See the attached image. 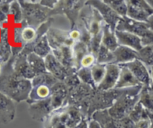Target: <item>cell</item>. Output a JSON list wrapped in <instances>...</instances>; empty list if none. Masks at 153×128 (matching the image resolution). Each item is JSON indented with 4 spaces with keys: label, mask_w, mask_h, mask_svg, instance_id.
Here are the masks:
<instances>
[{
    "label": "cell",
    "mask_w": 153,
    "mask_h": 128,
    "mask_svg": "<svg viewBox=\"0 0 153 128\" xmlns=\"http://www.w3.org/2000/svg\"><path fill=\"white\" fill-rule=\"evenodd\" d=\"M32 89L31 80L17 76L13 68V57L2 64L0 73V92L14 102L27 101Z\"/></svg>",
    "instance_id": "cell-1"
},
{
    "label": "cell",
    "mask_w": 153,
    "mask_h": 128,
    "mask_svg": "<svg viewBox=\"0 0 153 128\" xmlns=\"http://www.w3.org/2000/svg\"><path fill=\"white\" fill-rule=\"evenodd\" d=\"M85 118L86 117L77 107L67 105L53 112L48 117L45 127L76 128Z\"/></svg>",
    "instance_id": "cell-2"
},
{
    "label": "cell",
    "mask_w": 153,
    "mask_h": 128,
    "mask_svg": "<svg viewBox=\"0 0 153 128\" xmlns=\"http://www.w3.org/2000/svg\"><path fill=\"white\" fill-rule=\"evenodd\" d=\"M143 86L124 89L113 106L108 109L109 115L117 121H120L129 115L139 102L140 93Z\"/></svg>",
    "instance_id": "cell-3"
},
{
    "label": "cell",
    "mask_w": 153,
    "mask_h": 128,
    "mask_svg": "<svg viewBox=\"0 0 153 128\" xmlns=\"http://www.w3.org/2000/svg\"><path fill=\"white\" fill-rule=\"evenodd\" d=\"M19 1L23 13V21L27 25L37 28L52 15V10L41 5L40 1Z\"/></svg>",
    "instance_id": "cell-4"
},
{
    "label": "cell",
    "mask_w": 153,
    "mask_h": 128,
    "mask_svg": "<svg viewBox=\"0 0 153 128\" xmlns=\"http://www.w3.org/2000/svg\"><path fill=\"white\" fill-rule=\"evenodd\" d=\"M116 30L130 32L138 36L143 46L153 44V31L144 22L134 20L128 16L122 17L117 25Z\"/></svg>",
    "instance_id": "cell-5"
},
{
    "label": "cell",
    "mask_w": 153,
    "mask_h": 128,
    "mask_svg": "<svg viewBox=\"0 0 153 128\" xmlns=\"http://www.w3.org/2000/svg\"><path fill=\"white\" fill-rule=\"evenodd\" d=\"M127 14L128 18L147 22L148 19L153 14V8L147 1L144 0H127Z\"/></svg>",
    "instance_id": "cell-6"
},
{
    "label": "cell",
    "mask_w": 153,
    "mask_h": 128,
    "mask_svg": "<svg viewBox=\"0 0 153 128\" xmlns=\"http://www.w3.org/2000/svg\"><path fill=\"white\" fill-rule=\"evenodd\" d=\"M88 4L95 8L100 13L103 20L107 25H108L114 31H116L117 25L122 17L120 16L110 6L108 5L104 1L94 0L88 1Z\"/></svg>",
    "instance_id": "cell-7"
},
{
    "label": "cell",
    "mask_w": 153,
    "mask_h": 128,
    "mask_svg": "<svg viewBox=\"0 0 153 128\" xmlns=\"http://www.w3.org/2000/svg\"><path fill=\"white\" fill-rule=\"evenodd\" d=\"M46 68L48 73L55 76L58 80L64 82L70 75L76 73L77 70L75 69H70L63 65L52 53L48 55L44 58Z\"/></svg>",
    "instance_id": "cell-8"
},
{
    "label": "cell",
    "mask_w": 153,
    "mask_h": 128,
    "mask_svg": "<svg viewBox=\"0 0 153 128\" xmlns=\"http://www.w3.org/2000/svg\"><path fill=\"white\" fill-rule=\"evenodd\" d=\"M123 65H126L129 69L130 71L140 82V85L144 87L152 86L150 70H149L147 66L145 65L139 59H135L134 61Z\"/></svg>",
    "instance_id": "cell-9"
},
{
    "label": "cell",
    "mask_w": 153,
    "mask_h": 128,
    "mask_svg": "<svg viewBox=\"0 0 153 128\" xmlns=\"http://www.w3.org/2000/svg\"><path fill=\"white\" fill-rule=\"evenodd\" d=\"M50 97L45 100L36 102L29 105L28 112L32 119L37 121H46L48 117L53 112Z\"/></svg>",
    "instance_id": "cell-10"
},
{
    "label": "cell",
    "mask_w": 153,
    "mask_h": 128,
    "mask_svg": "<svg viewBox=\"0 0 153 128\" xmlns=\"http://www.w3.org/2000/svg\"><path fill=\"white\" fill-rule=\"evenodd\" d=\"M15 102L0 92V124H7L16 116Z\"/></svg>",
    "instance_id": "cell-11"
},
{
    "label": "cell",
    "mask_w": 153,
    "mask_h": 128,
    "mask_svg": "<svg viewBox=\"0 0 153 128\" xmlns=\"http://www.w3.org/2000/svg\"><path fill=\"white\" fill-rule=\"evenodd\" d=\"M120 67L116 64H106V73L102 82L100 84L97 89L101 91H110L114 89L119 79Z\"/></svg>",
    "instance_id": "cell-12"
},
{
    "label": "cell",
    "mask_w": 153,
    "mask_h": 128,
    "mask_svg": "<svg viewBox=\"0 0 153 128\" xmlns=\"http://www.w3.org/2000/svg\"><path fill=\"white\" fill-rule=\"evenodd\" d=\"M13 57V68L15 73L17 76L24 79H31L36 76L35 73L33 72L27 60V55L19 53L16 56Z\"/></svg>",
    "instance_id": "cell-13"
},
{
    "label": "cell",
    "mask_w": 153,
    "mask_h": 128,
    "mask_svg": "<svg viewBox=\"0 0 153 128\" xmlns=\"http://www.w3.org/2000/svg\"><path fill=\"white\" fill-rule=\"evenodd\" d=\"M115 34L117 38L118 43L120 46L129 47L137 52H139L143 47L140 38L135 34L117 30L115 31Z\"/></svg>",
    "instance_id": "cell-14"
},
{
    "label": "cell",
    "mask_w": 153,
    "mask_h": 128,
    "mask_svg": "<svg viewBox=\"0 0 153 128\" xmlns=\"http://www.w3.org/2000/svg\"><path fill=\"white\" fill-rule=\"evenodd\" d=\"M120 73L114 89H126L141 85L126 66L120 65Z\"/></svg>",
    "instance_id": "cell-15"
},
{
    "label": "cell",
    "mask_w": 153,
    "mask_h": 128,
    "mask_svg": "<svg viewBox=\"0 0 153 128\" xmlns=\"http://www.w3.org/2000/svg\"><path fill=\"white\" fill-rule=\"evenodd\" d=\"M113 54L114 56V64L118 65H123L131 62L135 59H138L137 51L120 45H119L117 48L113 51Z\"/></svg>",
    "instance_id": "cell-16"
},
{
    "label": "cell",
    "mask_w": 153,
    "mask_h": 128,
    "mask_svg": "<svg viewBox=\"0 0 153 128\" xmlns=\"http://www.w3.org/2000/svg\"><path fill=\"white\" fill-rule=\"evenodd\" d=\"M52 94V87L46 84H38L33 85L27 103L28 104L42 101L49 98Z\"/></svg>",
    "instance_id": "cell-17"
},
{
    "label": "cell",
    "mask_w": 153,
    "mask_h": 128,
    "mask_svg": "<svg viewBox=\"0 0 153 128\" xmlns=\"http://www.w3.org/2000/svg\"><path fill=\"white\" fill-rule=\"evenodd\" d=\"M52 53L66 67L76 70L74 67L73 47L67 46H61L58 49H52Z\"/></svg>",
    "instance_id": "cell-18"
},
{
    "label": "cell",
    "mask_w": 153,
    "mask_h": 128,
    "mask_svg": "<svg viewBox=\"0 0 153 128\" xmlns=\"http://www.w3.org/2000/svg\"><path fill=\"white\" fill-rule=\"evenodd\" d=\"M102 45L112 51L117 48L119 46L117 38L115 31H114L105 22L102 27Z\"/></svg>",
    "instance_id": "cell-19"
},
{
    "label": "cell",
    "mask_w": 153,
    "mask_h": 128,
    "mask_svg": "<svg viewBox=\"0 0 153 128\" xmlns=\"http://www.w3.org/2000/svg\"><path fill=\"white\" fill-rule=\"evenodd\" d=\"M27 60H28L30 67L32 69L33 72L35 73L36 76L40 74V73L47 72L46 68L45 60L42 57L36 55L34 52H31V53L27 55Z\"/></svg>",
    "instance_id": "cell-20"
},
{
    "label": "cell",
    "mask_w": 153,
    "mask_h": 128,
    "mask_svg": "<svg viewBox=\"0 0 153 128\" xmlns=\"http://www.w3.org/2000/svg\"><path fill=\"white\" fill-rule=\"evenodd\" d=\"M73 58H74V67L76 70H78L81 68V60L85 55L90 52L89 47L86 43L79 40V41L76 42L74 46H73Z\"/></svg>",
    "instance_id": "cell-21"
},
{
    "label": "cell",
    "mask_w": 153,
    "mask_h": 128,
    "mask_svg": "<svg viewBox=\"0 0 153 128\" xmlns=\"http://www.w3.org/2000/svg\"><path fill=\"white\" fill-rule=\"evenodd\" d=\"M8 22L13 24H20L23 22V13L19 1H11Z\"/></svg>",
    "instance_id": "cell-22"
},
{
    "label": "cell",
    "mask_w": 153,
    "mask_h": 128,
    "mask_svg": "<svg viewBox=\"0 0 153 128\" xmlns=\"http://www.w3.org/2000/svg\"><path fill=\"white\" fill-rule=\"evenodd\" d=\"M139 103L148 110L153 113V88L143 86L140 93Z\"/></svg>",
    "instance_id": "cell-23"
},
{
    "label": "cell",
    "mask_w": 153,
    "mask_h": 128,
    "mask_svg": "<svg viewBox=\"0 0 153 128\" xmlns=\"http://www.w3.org/2000/svg\"><path fill=\"white\" fill-rule=\"evenodd\" d=\"M96 58H97V63H99V64H108L114 63V56L113 52L109 50L102 44Z\"/></svg>",
    "instance_id": "cell-24"
},
{
    "label": "cell",
    "mask_w": 153,
    "mask_h": 128,
    "mask_svg": "<svg viewBox=\"0 0 153 128\" xmlns=\"http://www.w3.org/2000/svg\"><path fill=\"white\" fill-rule=\"evenodd\" d=\"M138 59L147 67H153V44L143 46L137 52Z\"/></svg>",
    "instance_id": "cell-25"
},
{
    "label": "cell",
    "mask_w": 153,
    "mask_h": 128,
    "mask_svg": "<svg viewBox=\"0 0 153 128\" xmlns=\"http://www.w3.org/2000/svg\"><path fill=\"white\" fill-rule=\"evenodd\" d=\"M91 74H92L93 79L97 87L102 82L106 73V64H101L99 63H96L93 67H91Z\"/></svg>",
    "instance_id": "cell-26"
},
{
    "label": "cell",
    "mask_w": 153,
    "mask_h": 128,
    "mask_svg": "<svg viewBox=\"0 0 153 128\" xmlns=\"http://www.w3.org/2000/svg\"><path fill=\"white\" fill-rule=\"evenodd\" d=\"M120 16L124 17L127 14V1L124 0H103Z\"/></svg>",
    "instance_id": "cell-27"
},
{
    "label": "cell",
    "mask_w": 153,
    "mask_h": 128,
    "mask_svg": "<svg viewBox=\"0 0 153 128\" xmlns=\"http://www.w3.org/2000/svg\"><path fill=\"white\" fill-rule=\"evenodd\" d=\"M76 75H77V76L79 77V80H80V82L82 83L87 85H89V86L94 88V89L97 88L95 83H94V79H93L91 68L81 67L80 69H79L76 71Z\"/></svg>",
    "instance_id": "cell-28"
},
{
    "label": "cell",
    "mask_w": 153,
    "mask_h": 128,
    "mask_svg": "<svg viewBox=\"0 0 153 128\" xmlns=\"http://www.w3.org/2000/svg\"><path fill=\"white\" fill-rule=\"evenodd\" d=\"M21 37L25 45L36 41L37 38V28L29 25L23 27L21 32Z\"/></svg>",
    "instance_id": "cell-29"
},
{
    "label": "cell",
    "mask_w": 153,
    "mask_h": 128,
    "mask_svg": "<svg viewBox=\"0 0 153 128\" xmlns=\"http://www.w3.org/2000/svg\"><path fill=\"white\" fill-rule=\"evenodd\" d=\"M97 63V58L94 54L88 53L82 58L80 62L81 67H86V68H91Z\"/></svg>",
    "instance_id": "cell-30"
},
{
    "label": "cell",
    "mask_w": 153,
    "mask_h": 128,
    "mask_svg": "<svg viewBox=\"0 0 153 128\" xmlns=\"http://www.w3.org/2000/svg\"><path fill=\"white\" fill-rule=\"evenodd\" d=\"M152 121L149 118L142 119L135 123L134 128H150Z\"/></svg>",
    "instance_id": "cell-31"
},
{
    "label": "cell",
    "mask_w": 153,
    "mask_h": 128,
    "mask_svg": "<svg viewBox=\"0 0 153 128\" xmlns=\"http://www.w3.org/2000/svg\"><path fill=\"white\" fill-rule=\"evenodd\" d=\"M69 35H70V38L75 41L76 42L79 41L81 40V37H82V33L81 31H79V29H76V28H73L71 31L69 32Z\"/></svg>",
    "instance_id": "cell-32"
},
{
    "label": "cell",
    "mask_w": 153,
    "mask_h": 128,
    "mask_svg": "<svg viewBox=\"0 0 153 128\" xmlns=\"http://www.w3.org/2000/svg\"><path fill=\"white\" fill-rule=\"evenodd\" d=\"M119 121L122 128H134V125H135V123L131 121L128 116Z\"/></svg>",
    "instance_id": "cell-33"
},
{
    "label": "cell",
    "mask_w": 153,
    "mask_h": 128,
    "mask_svg": "<svg viewBox=\"0 0 153 128\" xmlns=\"http://www.w3.org/2000/svg\"><path fill=\"white\" fill-rule=\"evenodd\" d=\"M88 128H102V127L98 121H96L95 119L91 118L88 120Z\"/></svg>",
    "instance_id": "cell-34"
},
{
    "label": "cell",
    "mask_w": 153,
    "mask_h": 128,
    "mask_svg": "<svg viewBox=\"0 0 153 128\" xmlns=\"http://www.w3.org/2000/svg\"><path fill=\"white\" fill-rule=\"evenodd\" d=\"M76 128H88V118H84L80 124Z\"/></svg>",
    "instance_id": "cell-35"
},
{
    "label": "cell",
    "mask_w": 153,
    "mask_h": 128,
    "mask_svg": "<svg viewBox=\"0 0 153 128\" xmlns=\"http://www.w3.org/2000/svg\"><path fill=\"white\" fill-rule=\"evenodd\" d=\"M146 23H147L148 26H149V28H150L151 30L153 31V14L152 16H150V17L148 19L147 22H146Z\"/></svg>",
    "instance_id": "cell-36"
},
{
    "label": "cell",
    "mask_w": 153,
    "mask_h": 128,
    "mask_svg": "<svg viewBox=\"0 0 153 128\" xmlns=\"http://www.w3.org/2000/svg\"><path fill=\"white\" fill-rule=\"evenodd\" d=\"M150 74H151V79H152V87L153 88V67H150Z\"/></svg>",
    "instance_id": "cell-37"
},
{
    "label": "cell",
    "mask_w": 153,
    "mask_h": 128,
    "mask_svg": "<svg viewBox=\"0 0 153 128\" xmlns=\"http://www.w3.org/2000/svg\"><path fill=\"white\" fill-rule=\"evenodd\" d=\"M147 2L149 3V5H150L151 7H152L153 8V1H147Z\"/></svg>",
    "instance_id": "cell-38"
},
{
    "label": "cell",
    "mask_w": 153,
    "mask_h": 128,
    "mask_svg": "<svg viewBox=\"0 0 153 128\" xmlns=\"http://www.w3.org/2000/svg\"><path fill=\"white\" fill-rule=\"evenodd\" d=\"M2 64H3V63L1 62V61L0 60V73H1V67H2Z\"/></svg>",
    "instance_id": "cell-39"
},
{
    "label": "cell",
    "mask_w": 153,
    "mask_h": 128,
    "mask_svg": "<svg viewBox=\"0 0 153 128\" xmlns=\"http://www.w3.org/2000/svg\"><path fill=\"white\" fill-rule=\"evenodd\" d=\"M150 128H153V121H152V124H151V127Z\"/></svg>",
    "instance_id": "cell-40"
}]
</instances>
